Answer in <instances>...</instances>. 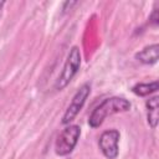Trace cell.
Returning <instances> with one entry per match:
<instances>
[{"label":"cell","instance_id":"cell-1","mask_svg":"<svg viewBox=\"0 0 159 159\" xmlns=\"http://www.w3.org/2000/svg\"><path fill=\"white\" fill-rule=\"evenodd\" d=\"M132 107V103L123 98V97H109L103 99L91 113L88 118V124L91 128H98L107 117L120 113V112H127Z\"/></svg>","mask_w":159,"mask_h":159},{"label":"cell","instance_id":"cell-2","mask_svg":"<svg viewBox=\"0 0 159 159\" xmlns=\"http://www.w3.org/2000/svg\"><path fill=\"white\" fill-rule=\"evenodd\" d=\"M80 66H81V52H80V48L77 46H73L70 50L67 58L63 63V67H62L56 82H55V86H53L55 89L62 91L72 81L75 75L78 72Z\"/></svg>","mask_w":159,"mask_h":159},{"label":"cell","instance_id":"cell-3","mask_svg":"<svg viewBox=\"0 0 159 159\" xmlns=\"http://www.w3.org/2000/svg\"><path fill=\"white\" fill-rule=\"evenodd\" d=\"M81 135V128L77 124H68L62 132L57 135L56 142H55V153L60 157H66L78 143Z\"/></svg>","mask_w":159,"mask_h":159},{"label":"cell","instance_id":"cell-4","mask_svg":"<svg viewBox=\"0 0 159 159\" xmlns=\"http://www.w3.org/2000/svg\"><path fill=\"white\" fill-rule=\"evenodd\" d=\"M89 93H91V84L89 83H83L77 89V92L75 93L71 103L68 104L66 112L62 116V120H61L62 124H70L76 118V116L80 113V111L84 106L86 99L88 98Z\"/></svg>","mask_w":159,"mask_h":159},{"label":"cell","instance_id":"cell-5","mask_svg":"<svg viewBox=\"0 0 159 159\" xmlns=\"http://www.w3.org/2000/svg\"><path fill=\"white\" fill-rule=\"evenodd\" d=\"M119 138H120V134L117 129H108L101 134V137L98 139V145H99V149L106 158L116 159L118 157Z\"/></svg>","mask_w":159,"mask_h":159},{"label":"cell","instance_id":"cell-6","mask_svg":"<svg viewBox=\"0 0 159 159\" xmlns=\"http://www.w3.org/2000/svg\"><path fill=\"white\" fill-rule=\"evenodd\" d=\"M158 57H159V45L158 43H153L149 45L147 47H144L142 51L135 53V58L144 63V65H154L158 62Z\"/></svg>","mask_w":159,"mask_h":159},{"label":"cell","instance_id":"cell-7","mask_svg":"<svg viewBox=\"0 0 159 159\" xmlns=\"http://www.w3.org/2000/svg\"><path fill=\"white\" fill-rule=\"evenodd\" d=\"M145 107H147V120H148V124L153 129H155L157 125H158V120H159V113H158L159 97L154 96V97L147 99Z\"/></svg>","mask_w":159,"mask_h":159},{"label":"cell","instance_id":"cell-8","mask_svg":"<svg viewBox=\"0 0 159 159\" xmlns=\"http://www.w3.org/2000/svg\"><path fill=\"white\" fill-rule=\"evenodd\" d=\"M158 89H159L158 81H153L149 83H137L135 86L132 87V92L135 93L137 96H140V97L149 96V94L157 92Z\"/></svg>","mask_w":159,"mask_h":159},{"label":"cell","instance_id":"cell-9","mask_svg":"<svg viewBox=\"0 0 159 159\" xmlns=\"http://www.w3.org/2000/svg\"><path fill=\"white\" fill-rule=\"evenodd\" d=\"M149 21L153 24V25H158L159 22V16H158V10H154L152 12V15L149 16Z\"/></svg>","mask_w":159,"mask_h":159},{"label":"cell","instance_id":"cell-10","mask_svg":"<svg viewBox=\"0 0 159 159\" xmlns=\"http://www.w3.org/2000/svg\"><path fill=\"white\" fill-rule=\"evenodd\" d=\"M4 5H5V1H0V9H1Z\"/></svg>","mask_w":159,"mask_h":159}]
</instances>
